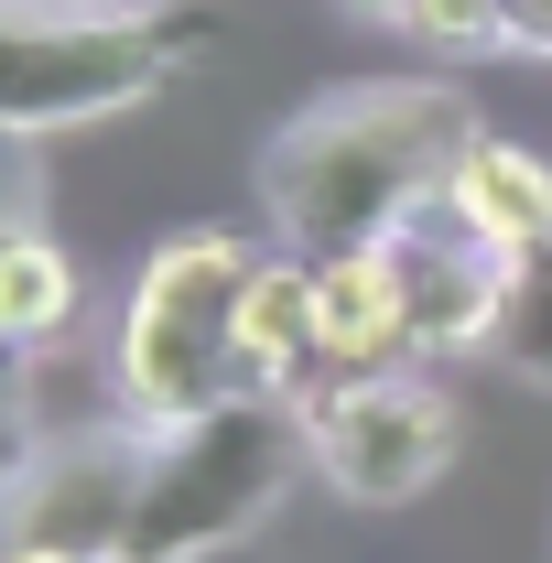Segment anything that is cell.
I'll use <instances>...</instances> for the list:
<instances>
[{
	"label": "cell",
	"mask_w": 552,
	"mask_h": 563,
	"mask_svg": "<svg viewBox=\"0 0 552 563\" xmlns=\"http://www.w3.org/2000/svg\"><path fill=\"white\" fill-rule=\"evenodd\" d=\"M477 98L455 76H368L336 87L314 109H292L261 141V217H272L281 250L325 261L357 239H390L401 217H422L444 196L455 152L477 141Z\"/></svg>",
	"instance_id": "obj_1"
},
{
	"label": "cell",
	"mask_w": 552,
	"mask_h": 563,
	"mask_svg": "<svg viewBox=\"0 0 552 563\" xmlns=\"http://www.w3.org/2000/svg\"><path fill=\"white\" fill-rule=\"evenodd\" d=\"M292 477H314L303 390H228V401H207L196 422H163V433H152L131 553H163V563L239 553L281 498H292Z\"/></svg>",
	"instance_id": "obj_2"
},
{
	"label": "cell",
	"mask_w": 552,
	"mask_h": 563,
	"mask_svg": "<svg viewBox=\"0 0 552 563\" xmlns=\"http://www.w3.org/2000/svg\"><path fill=\"white\" fill-rule=\"evenodd\" d=\"M217 44L207 11H87V0H0V131L55 141L98 131Z\"/></svg>",
	"instance_id": "obj_3"
},
{
	"label": "cell",
	"mask_w": 552,
	"mask_h": 563,
	"mask_svg": "<svg viewBox=\"0 0 552 563\" xmlns=\"http://www.w3.org/2000/svg\"><path fill=\"white\" fill-rule=\"evenodd\" d=\"M250 239L239 228H174L152 261L131 272V303L109 325V368H120V401L131 422H196L207 401L250 390L239 368V292H250Z\"/></svg>",
	"instance_id": "obj_4"
},
{
	"label": "cell",
	"mask_w": 552,
	"mask_h": 563,
	"mask_svg": "<svg viewBox=\"0 0 552 563\" xmlns=\"http://www.w3.org/2000/svg\"><path fill=\"white\" fill-rule=\"evenodd\" d=\"M303 444H314V477L357 509H412L444 466H455V444H466V412H455V390L401 357V368H357V379H314L303 390Z\"/></svg>",
	"instance_id": "obj_5"
},
{
	"label": "cell",
	"mask_w": 552,
	"mask_h": 563,
	"mask_svg": "<svg viewBox=\"0 0 552 563\" xmlns=\"http://www.w3.org/2000/svg\"><path fill=\"white\" fill-rule=\"evenodd\" d=\"M141 466H152V422H131V412L44 433V444H33V466H22V477L0 488V542H33V553H76V563L131 553Z\"/></svg>",
	"instance_id": "obj_6"
},
{
	"label": "cell",
	"mask_w": 552,
	"mask_h": 563,
	"mask_svg": "<svg viewBox=\"0 0 552 563\" xmlns=\"http://www.w3.org/2000/svg\"><path fill=\"white\" fill-rule=\"evenodd\" d=\"M390 239L412 261V357L422 368H444V357H466V347H498V303H509V272L520 261L498 239H477L444 196L422 217H401Z\"/></svg>",
	"instance_id": "obj_7"
},
{
	"label": "cell",
	"mask_w": 552,
	"mask_h": 563,
	"mask_svg": "<svg viewBox=\"0 0 552 563\" xmlns=\"http://www.w3.org/2000/svg\"><path fill=\"white\" fill-rule=\"evenodd\" d=\"M314 314H325V379L401 368L412 357V261L401 239H357L314 261Z\"/></svg>",
	"instance_id": "obj_8"
},
{
	"label": "cell",
	"mask_w": 552,
	"mask_h": 563,
	"mask_svg": "<svg viewBox=\"0 0 552 563\" xmlns=\"http://www.w3.org/2000/svg\"><path fill=\"white\" fill-rule=\"evenodd\" d=\"M239 368H250V390H314L325 379V314H314V261L303 250H261L250 261Z\"/></svg>",
	"instance_id": "obj_9"
},
{
	"label": "cell",
	"mask_w": 552,
	"mask_h": 563,
	"mask_svg": "<svg viewBox=\"0 0 552 563\" xmlns=\"http://www.w3.org/2000/svg\"><path fill=\"white\" fill-rule=\"evenodd\" d=\"M444 207L466 217L477 239H498L509 261H531L552 239V163L531 141H509V131H477L455 152V174H444Z\"/></svg>",
	"instance_id": "obj_10"
},
{
	"label": "cell",
	"mask_w": 552,
	"mask_h": 563,
	"mask_svg": "<svg viewBox=\"0 0 552 563\" xmlns=\"http://www.w3.org/2000/svg\"><path fill=\"white\" fill-rule=\"evenodd\" d=\"M76 303H87V282H76L66 239L44 217L11 228L0 239V347H55V336H76Z\"/></svg>",
	"instance_id": "obj_11"
},
{
	"label": "cell",
	"mask_w": 552,
	"mask_h": 563,
	"mask_svg": "<svg viewBox=\"0 0 552 563\" xmlns=\"http://www.w3.org/2000/svg\"><path fill=\"white\" fill-rule=\"evenodd\" d=\"M498 357H509V368L552 401V239L509 272V303H498Z\"/></svg>",
	"instance_id": "obj_12"
},
{
	"label": "cell",
	"mask_w": 552,
	"mask_h": 563,
	"mask_svg": "<svg viewBox=\"0 0 552 563\" xmlns=\"http://www.w3.org/2000/svg\"><path fill=\"white\" fill-rule=\"evenodd\" d=\"M44 433H55V368L44 347H0V488L33 466Z\"/></svg>",
	"instance_id": "obj_13"
},
{
	"label": "cell",
	"mask_w": 552,
	"mask_h": 563,
	"mask_svg": "<svg viewBox=\"0 0 552 563\" xmlns=\"http://www.w3.org/2000/svg\"><path fill=\"white\" fill-rule=\"evenodd\" d=\"M401 33L422 55H520V0H412Z\"/></svg>",
	"instance_id": "obj_14"
},
{
	"label": "cell",
	"mask_w": 552,
	"mask_h": 563,
	"mask_svg": "<svg viewBox=\"0 0 552 563\" xmlns=\"http://www.w3.org/2000/svg\"><path fill=\"white\" fill-rule=\"evenodd\" d=\"M33 217H44V152H33L22 131H0V239L33 228Z\"/></svg>",
	"instance_id": "obj_15"
},
{
	"label": "cell",
	"mask_w": 552,
	"mask_h": 563,
	"mask_svg": "<svg viewBox=\"0 0 552 563\" xmlns=\"http://www.w3.org/2000/svg\"><path fill=\"white\" fill-rule=\"evenodd\" d=\"M520 55L552 66V0H520Z\"/></svg>",
	"instance_id": "obj_16"
},
{
	"label": "cell",
	"mask_w": 552,
	"mask_h": 563,
	"mask_svg": "<svg viewBox=\"0 0 552 563\" xmlns=\"http://www.w3.org/2000/svg\"><path fill=\"white\" fill-rule=\"evenodd\" d=\"M336 11H357V22H390V33L412 22V0H336Z\"/></svg>",
	"instance_id": "obj_17"
},
{
	"label": "cell",
	"mask_w": 552,
	"mask_h": 563,
	"mask_svg": "<svg viewBox=\"0 0 552 563\" xmlns=\"http://www.w3.org/2000/svg\"><path fill=\"white\" fill-rule=\"evenodd\" d=\"M87 11H174V0H87Z\"/></svg>",
	"instance_id": "obj_18"
},
{
	"label": "cell",
	"mask_w": 552,
	"mask_h": 563,
	"mask_svg": "<svg viewBox=\"0 0 552 563\" xmlns=\"http://www.w3.org/2000/svg\"><path fill=\"white\" fill-rule=\"evenodd\" d=\"M109 563H163V553H109Z\"/></svg>",
	"instance_id": "obj_19"
}]
</instances>
